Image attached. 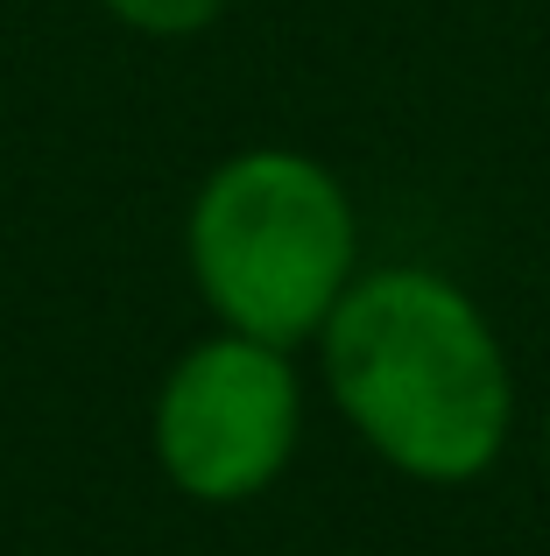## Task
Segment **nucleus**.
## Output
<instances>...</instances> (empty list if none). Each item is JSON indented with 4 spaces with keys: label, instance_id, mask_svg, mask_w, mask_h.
I'll return each mask as SVG.
<instances>
[{
    "label": "nucleus",
    "instance_id": "20e7f679",
    "mask_svg": "<svg viewBox=\"0 0 550 556\" xmlns=\"http://www.w3.org/2000/svg\"><path fill=\"white\" fill-rule=\"evenodd\" d=\"M99 8L113 14L121 28H135V36H198V28H212L234 0H99Z\"/></svg>",
    "mask_w": 550,
    "mask_h": 556
},
{
    "label": "nucleus",
    "instance_id": "39448f33",
    "mask_svg": "<svg viewBox=\"0 0 550 556\" xmlns=\"http://www.w3.org/2000/svg\"><path fill=\"white\" fill-rule=\"evenodd\" d=\"M543 465H550V408H543Z\"/></svg>",
    "mask_w": 550,
    "mask_h": 556
},
{
    "label": "nucleus",
    "instance_id": "f257e3e1",
    "mask_svg": "<svg viewBox=\"0 0 550 556\" xmlns=\"http://www.w3.org/2000/svg\"><path fill=\"white\" fill-rule=\"evenodd\" d=\"M332 408L416 486H473L515 430V367L466 282L424 261L360 268L317 331Z\"/></svg>",
    "mask_w": 550,
    "mask_h": 556
},
{
    "label": "nucleus",
    "instance_id": "7ed1b4c3",
    "mask_svg": "<svg viewBox=\"0 0 550 556\" xmlns=\"http://www.w3.org/2000/svg\"><path fill=\"white\" fill-rule=\"evenodd\" d=\"M303 444L297 353L248 331L184 345L149 408L155 472L198 507H248L289 472Z\"/></svg>",
    "mask_w": 550,
    "mask_h": 556
},
{
    "label": "nucleus",
    "instance_id": "f03ea898",
    "mask_svg": "<svg viewBox=\"0 0 550 556\" xmlns=\"http://www.w3.org/2000/svg\"><path fill=\"white\" fill-rule=\"evenodd\" d=\"M184 268L212 325L268 345H317L360 275V212L332 163L283 141L234 149L184 212Z\"/></svg>",
    "mask_w": 550,
    "mask_h": 556
}]
</instances>
